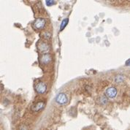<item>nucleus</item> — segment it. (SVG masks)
Listing matches in <instances>:
<instances>
[{"label": "nucleus", "instance_id": "f257e3e1", "mask_svg": "<svg viewBox=\"0 0 130 130\" xmlns=\"http://www.w3.org/2000/svg\"><path fill=\"white\" fill-rule=\"evenodd\" d=\"M56 101L58 104L64 105L67 102L68 99H67V97L64 93H60V94H58L57 97H56Z\"/></svg>", "mask_w": 130, "mask_h": 130}, {"label": "nucleus", "instance_id": "f8f14e48", "mask_svg": "<svg viewBox=\"0 0 130 130\" xmlns=\"http://www.w3.org/2000/svg\"><path fill=\"white\" fill-rule=\"evenodd\" d=\"M20 130H28V129H27V126H25V125H22V126H21V127H20Z\"/></svg>", "mask_w": 130, "mask_h": 130}, {"label": "nucleus", "instance_id": "1a4fd4ad", "mask_svg": "<svg viewBox=\"0 0 130 130\" xmlns=\"http://www.w3.org/2000/svg\"><path fill=\"white\" fill-rule=\"evenodd\" d=\"M124 76H122V75H117V76L115 78V81L116 83H121V82L124 81Z\"/></svg>", "mask_w": 130, "mask_h": 130}, {"label": "nucleus", "instance_id": "39448f33", "mask_svg": "<svg viewBox=\"0 0 130 130\" xmlns=\"http://www.w3.org/2000/svg\"><path fill=\"white\" fill-rule=\"evenodd\" d=\"M44 108H45V103L43 102H39L31 106V110L33 111L37 112V111L42 110Z\"/></svg>", "mask_w": 130, "mask_h": 130}, {"label": "nucleus", "instance_id": "f03ea898", "mask_svg": "<svg viewBox=\"0 0 130 130\" xmlns=\"http://www.w3.org/2000/svg\"><path fill=\"white\" fill-rule=\"evenodd\" d=\"M45 25V20L44 18H41L35 20L33 23V26L36 29H39V30L43 29Z\"/></svg>", "mask_w": 130, "mask_h": 130}, {"label": "nucleus", "instance_id": "423d86ee", "mask_svg": "<svg viewBox=\"0 0 130 130\" xmlns=\"http://www.w3.org/2000/svg\"><path fill=\"white\" fill-rule=\"evenodd\" d=\"M40 61L42 62V63L46 64H48L51 61V55L48 53H46V54H43L42 56V57L40 58Z\"/></svg>", "mask_w": 130, "mask_h": 130}, {"label": "nucleus", "instance_id": "ddd939ff", "mask_svg": "<svg viewBox=\"0 0 130 130\" xmlns=\"http://www.w3.org/2000/svg\"><path fill=\"white\" fill-rule=\"evenodd\" d=\"M125 65H126V66H130V58H129V59H128V60L126 62Z\"/></svg>", "mask_w": 130, "mask_h": 130}, {"label": "nucleus", "instance_id": "9d476101", "mask_svg": "<svg viewBox=\"0 0 130 130\" xmlns=\"http://www.w3.org/2000/svg\"><path fill=\"white\" fill-rule=\"evenodd\" d=\"M99 102H101V104H105L108 102V97L106 96H102L99 98Z\"/></svg>", "mask_w": 130, "mask_h": 130}, {"label": "nucleus", "instance_id": "9b49d317", "mask_svg": "<svg viewBox=\"0 0 130 130\" xmlns=\"http://www.w3.org/2000/svg\"><path fill=\"white\" fill-rule=\"evenodd\" d=\"M45 3H46V5H48V6H52V5H55L56 2L53 1V0H46Z\"/></svg>", "mask_w": 130, "mask_h": 130}, {"label": "nucleus", "instance_id": "0eeeda50", "mask_svg": "<svg viewBox=\"0 0 130 130\" xmlns=\"http://www.w3.org/2000/svg\"><path fill=\"white\" fill-rule=\"evenodd\" d=\"M38 48L42 52H47L49 50V46H48V45L47 44V43L41 42L38 45Z\"/></svg>", "mask_w": 130, "mask_h": 130}, {"label": "nucleus", "instance_id": "6e6552de", "mask_svg": "<svg viewBox=\"0 0 130 130\" xmlns=\"http://www.w3.org/2000/svg\"><path fill=\"white\" fill-rule=\"evenodd\" d=\"M68 22H69V19L68 18H64L62 21V23H61V25H60V31H62L66 27V26L68 24Z\"/></svg>", "mask_w": 130, "mask_h": 130}, {"label": "nucleus", "instance_id": "20e7f679", "mask_svg": "<svg viewBox=\"0 0 130 130\" xmlns=\"http://www.w3.org/2000/svg\"><path fill=\"white\" fill-rule=\"evenodd\" d=\"M117 95V89L115 87H109L105 91V96L108 98H114Z\"/></svg>", "mask_w": 130, "mask_h": 130}, {"label": "nucleus", "instance_id": "7ed1b4c3", "mask_svg": "<svg viewBox=\"0 0 130 130\" xmlns=\"http://www.w3.org/2000/svg\"><path fill=\"white\" fill-rule=\"evenodd\" d=\"M35 90L37 91V93L39 94H44L46 90H47V86L45 85V83H44L43 82H38L34 86Z\"/></svg>", "mask_w": 130, "mask_h": 130}]
</instances>
